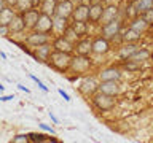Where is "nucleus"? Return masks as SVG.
<instances>
[{
  "label": "nucleus",
  "mask_w": 153,
  "mask_h": 143,
  "mask_svg": "<svg viewBox=\"0 0 153 143\" xmlns=\"http://www.w3.org/2000/svg\"><path fill=\"white\" fill-rule=\"evenodd\" d=\"M124 69L126 70H137V69H140V64H137V62H134V60H124Z\"/></svg>",
  "instance_id": "72a5a7b5"
},
{
  "label": "nucleus",
  "mask_w": 153,
  "mask_h": 143,
  "mask_svg": "<svg viewBox=\"0 0 153 143\" xmlns=\"http://www.w3.org/2000/svg\"><path fill=\"white\" fill-rule=\"evenodd\" d=\"M93 69V60L89 56H81V54H74L70 64V72L75 76H86L89 70Z\"/></svg>",
  "instance_id": "f03ea898"
},
{
  "label": "nucleus",
  "mask_w": 153,
  "mask_h": 143,
  "mask_svg": "<svg viewBox=\"0 0 153 143\" xmlns=\"http://www.w3.org/2000/svg\"><path fill=\"white\" fill-rule=\"evenodd\" d=\"M50 118H51V121H53V122H54V124H59V119H57V118L54 116V114H53V113H51V111H50Z\"/></svg>",
  "instance_id": "37998d69"
},
{
  "label": "nucleus",
  "mask_w": 153,
  "mask_h": 143,
  "mask_svg": "<svg viewBox=\"0 0 153 143\" xmlns=\"http://www.w3.org/2000/svg\"><path fill=\"white\" fill-rule=\"evenodd\" d=\"M129 27L134 29V30H137V32H140V33H143L148 27H150V24L145 21V18H143L142 14H139V16H136L134 19H131V24H129Z\"/></svg>",
  "instance_id": "5701e85b"
},
{
  "label": "nucleus",
  "mask_w": 153,
  "mask_h": 143,
  "mask_svg": "<svg viewBox=\"0 0 153 143\" xmlns=\"http://www.w3.org/2000/svg\"><path fill=\"white\" fill-rule=\"evenodd\" d=\"M110 49H112V46H110V40L105 37H97L93 40V54L96 56H104L107 54V52H110Z\"/></svg>",
  "instance_id": "1a4fd4ad"
},
{
  "label": "nucleus",
  "mask_w": 153,
  "mask_h": 143,
  "mask_svg": "<svg viewBox=\"0 0 153 143\" xmlns=\"http://www.w3.org/2000/svg\"><path fill=\"white\" fill-rule=\"evenodd\" d=\"M70 26V18H64V16H53V33L54 35H62L64 30Z\"/></svg>",
  "instance_id": "f3484780"
},
{
  "label": "nucleus",
  "mask_w": 153,
  "mask_h": 143,
  "mask_svg": "<svg viewBox=\"0 0 153 143\" xmlns=\"http://www.w3.org/2000/svg\"><path fill=\"white\" fill-rule=\"evenodd\" d=\"M3 91H5V86L0 83V94H3Z\"/></svg>",
  "instance_id": "de8ad7c7"
},
{
  "label": "nucleus",
  "mask_w": 153,
  "mask_h": 143,
  "mask_svg": "<svg viewBox=\"0 0 153 143\" xmlns=\"http://www.w3.org/2000/svg\"><path fill=\"white\" fill-rule=\"evenodd\" d=\"M40 8L35 7V8H30L27 10L26 13H22V18H24V24H26V30H33L35 29V24L38 22V18H40Z\"/></svg>",
  "instance_id": "9d476101"
},
{
  "label": "nucleus",
  "mask_w": 153,
  "mask_h": 143,
  "mask_svg": "<svg viewBox=\"0 0 153 143\" xmlns=\"http://www.w3.org/2000/svg\"><path fill=\"white\" fill-rule=\"evenodd\" d=\"M10 30H11V35H19L26 30V24H24V18H22V13H16L14 18L11 19V22L8 24Z\"/></svg>",
  "instance_id": "aec40b11"
},
{
  "label": "nucleus",
  "mask_w": 153,
  "mask_h": 143,
  "mask_svg": "<svg viewBox=\"0 0 153 143\" xmlns=\"http://www.w3.org/2000/svg\"><path fill=\"white\" fill-rule=\"evenodd\" d=\"M99 76H85L83 80H81V83L78 86V91L81 92V95H85V97H91L93 94H96L99 91Z\"/></svg>",
  "instance_id": "39448f33"
},
{
  "label": "nucleus",
  "mask_w": 153,
  "mask_h": 143,
  "mask_svg": "<svg viewBox=\"0 0 153 143\" xmlns=\"http://www.w3.org/2000/svg\"><path fill=\"white\" fill-rule=\"evenodd\" d=\"M13 143H27L30 142V137H29V133H19V135H14L11 138Z\"/></svg>",
  "instance_id": "2f4dec72"
},
{
  "label": "nucleus",
  "mask_w": 153,
  "mask_h": 143,
  "mask_svg": "<svg viewBox=\"0 0 153 143\" xmlns=\"http://www.w3.org/2000/svg\"><path fill=\"white\" fill-rule=\"evenodd\" d=\"M126 16H128L129 19H134V18H136V16H139L137 10H136V7H134L132 3H131V5H129V7L126 8Z\"/></svg>",
  "instance_id": "f704fd0d"
},
{
  "label": "nucleus",
  "mask_w": 153,
  "mask_h": 143,
  "mask_svg": "<svg viewBox=\"0 0 153 143\" xmlns=\"http://www.w3.org/2000/svg\"><path fill=\"white\" fill-rule=\"evenodd\" d=\"M139 48H140V46H139L137 43H121V46L118 48L117 56H118L121 60H128L129 57H131L134 52L139 49Z\"/></svg>",
  "instance_id": "6ab92c4d"
},
{
  "label": "nucleus",
  "mask_w": 153,
  "mask_h": 143,
  "mask_svg": "<svg viewBox=\"0 0 153 143\" xmlns=\"http://www.w3.org/2000/svg\"><path fill=\"white\" fill-rule=\"evenodd\" d=\"M99 91L104 94H108V95H117L120 94V81H100L99 83Z\"/></svg>",
  "instance_id": "412c9836"
},
{
  "label": "nucleus",
  "mask_w": 153,
  "mask_h": 143,
  "mask_svg": "<svg viewBox=\"0 0 153 143\" xmlns=\"http://www.w3.org/2000/svg\"><path fill=\"white\" fill-rule=\"evenodd\" d=\"M13 99H16L13 94H10V95H2V94H0V103H3V102H10V100H13Z\"/></svg>",
  "instance_id": "ea45409f"
},
{
  "label": "nucleus",
  "mask_w": 153,
  "mask_h": 143,
  "mask_svg": "<svg viewBox=\"0 0 153 143\" xmlns=\"http://www.w3.org/2000/svg\"><path fill=\"white\" fill-rule=\"evenodd\" d=\"M72 21H81V22H88L89 21V3H76L74 14H72Z\"/></svg>",
  "instance_id": "9b49d317"
},
{
  "label": "nucleus",
  "mask_w": 153,
  "mask_h": 143,
  "mask_svg": "<svg viewBox=\"0 0 153 143\" xmlns=\"http://www.w3.org/2000/svg\"><path fill=\"white\" fill-rule=\"evenodd\" d=\"M18 11L11 7H7L3 10L2 13H0V24H3V26H8L10 22H11V19L14 18V14H16Z\"/></svg>",
  "instance_id": "bb28decb"
},
{
  "label": "nucleus",
  "mask_w": 153,
  "mask_h": 143,
  "mask_svg": "<svg viewBox=\"0 0 153 143\" xmlns=\"http://www.w3.org/2000/svg\"><path fill=\"white\" fill-rule=\"evenodd\" d=\"M57 92H59V95H61V97H62V99L65 100V102H70V100H72V99H70V95L67 94V92H65L64 89H61V88H59V89H57Z\"/></svg>",
  "instance_id": "58836bf2"
},
{
  "label": "nucleus",
  "mask_w": 153,
  "mask_h": 143,
  "mask_svg": "<svg viewBox=\"0 0 153 143\" xmlns=\"http://www.w3.org/2000/svg\"><path fill=\"white\" fill-rule=\"evenodd\" d=\"M142 16L145 18V21H147V22L152 26V24H153V8H150L148 11H145V13L142 14Z\"/></svg>",
  "instance_id": "4c0bfd02"
},
{
  "label": "nucleus",
  "mask_w": 153,
  "mask_h": 143,
  "mask_svg": "<svg viewBox=\"0 0 153 143\" xmlns=\"http://www.w3.org/2000/svg\"><path fill=\"white\" fill-rule=\"evenodd\" d=\"M0 57H2V59H3V60H7V59H8V57H7V54H5V52H3V51H0Z\"/></svg>",
  "instance_id": "49530a36"
},
{
  "label": "nucleus",
  "mask_w": 153,
  "mask_h": 143,
  "mask_svg": "<svg viewBox=\"0 0 153 143\" xmlns=\"http://www.w3.org/2000/svg\"><path fill=\"white\" fill-rule=\"evenodd\" d=\"M32 2H33V7H40L42 0H32Z\"/></svg>",
  "instance_id": "a18cd8bd"
},
{
  "label": "nucleus",
  "mask_w": 153,
  "mask_h": 143,
  "mask_svg": "<svg viewBox=\"0 0 153 143\" xmlns=\"http://www.w3.org/2000/svg\"><path fill=\"white\" fill-rule=\"evenodd\" d=\"M62 35H64V37H65V38H67V40H69V41H72V43H74V45H75V43H76V41L80 40L78 33L75 32V29H74V27H72V24H70V26H69V27L65 29V30H64V33H62Z\"/></svg>",
  "instance_id": "7c9ffc66"
},
{
  "label": "nucleus",
  "mask_w": 153,
  "mask_h": 143,
  "mask_svg": "<svg viewBox=\"0 0 153 143\" xmlns=\"http://www.w3.org/2000/svg\"><path fill=\"white\" fill-rule=\"evenodd\" d=\"M104 8H105V3L102 0H100V2L89 3V21H91V24H99L100 22Z\"/></svg>",
  "instance_id": "f8f14e48"
},
{
  "label": "nucleus",
  "mask_w": 153,
  "mask_h": 143,
  "mask_svg": "<svg viewBox=\"0 0 153 143\" xmlns=\"http://www.w3.org/2000/svg\"><path fill=\"white\" fill-rule=\"evenodd\" d=\"M33 52H35V62H40V64H46L50 62V56L53 52V45L51 43H45V45L35 46L32 48Z\"/></svg>",
  "instance_id": "0eeeda50"
},
{
  "label": "nucleus",
  "mask_w": 153,
  "mask_h": 143,
  "mask_svg": "<svg viewBox=\"0 0 153 143\" xmlns=\"http://www.w3.org/2000/svg\"><path fill=\"white\" fill-rule=\"evenodd\" d=\"M120 18V8L117 7L115 3H110V5H105V8H104V13H102V18H100V26L105 22H110V21H113V19H117Z\"/></svg>",
  "instance_id": "a211bd4d"
},
{
  "label": "nucleus",
  "mask_w": 153,
  "mask_h": 143,
  "mask_svg": "<svg viewBox=\"0 0 153 143\" xmlns=\"http://www.w3.org/2000/svg\"><path fill=\"white\" fill-rule=\"evenodd\" d=\"M97 76L100 81H120L123 75H121V70L117 69V67H107V69L100 70Z\"/></svg>",
  "instance_id": "ddd939ff"
},
{
  "label": "nucleus",
  "mask_w": 153,
  "mask_h": 143,
  "mask_svg": "<svg viewBox=\"0 0 153 143\" xmlns=\"http://www.w3.org/2000/svg\"><path fill=\"white\" fill-rule=\"evenodd\" d=\"M26 43L30 48L45 45V43H51V33H45V32H38V30H29L26 35Z\"/></svg>",
  "instance_id": "423d86ee"
},
{
  "label": "nucleus",
  "mask_w": 153,
  "mask_h": 143,
  "mask_svg": "<svg viewBox=\"0 0 153 143\" xmlns=\"http://www.w3.org/2000/svg\"><path fill=\"white\" fill-rule=\"evenodd\" d=\"M30 8H35L32 0H16V7H14V10H16L18 13H26L27 10H30Z\"/></svg>",
  "instance_id": "c756f323"
},
{
  "label": "nucleus",
  "mask_w": 153,
  "mask_h": 143,
  "mask_svg": "<svg viewBox=\"0 0 153 143\" xmlns=\"http://www.w3.org/2000/svg\"><path fill=\"white\" fill-rule=\"evenodd\" d=\"M11 35V30H10L8 26H3V24H0V37L2 38H8Z\"/></svg>",
  "instance_id": "e433bc0d"
},
{
  "label": "nucleus",
  "mask_w": 153,
  "mask_h": 143,
  "mask_svg": "<svg viewBox=\"0 0 153 143\" xmlns=\"http://www.w3.org/2000/svg\"><path fill=\"white\" fill-rule=\"evenodd\" d=\"M16 88H18L19 91H22V92H26V94H30V89L26 88L24 84H16Z\"/></svg>",
  "instance_id": "a19ab883"
},
{
  "label": "nucleus",
  "mask_w": 153,
  "mask_h": 143,
  "mask_svg": "<svg viewBox=\"0 0 153 143\" xmlns=\"http://www.w3.org/2000/svg\"><path fill=\"white\" fill-rule=\"evenodd\" d=\"M75 10L74 0H59L56 7V14L57 16H64V18H72Z\"/></svg>",
  "instance_id": "2eb2a0df"
},
{
  "label": "nucleus",
  "mask_w": 153,
  "mask_h": 143,
  "mask_svg": "<svg viewBox=\"0 0 153 143\" xmlns=\"http://www.w3.org/2000/svg\"><path fill=\"white\" fill-rule=\"evenodd\" d=\"M132 5L136 7L139 14H143L145 11H148L150 8H153V0H134Z\"/></svg>",
  "instance_id": "cd10ccee"
},
{
  "label": "nucleus",
  "mask_w": 153,
  "mask_h": 143,
  "mask_svg": "<svg viewBox=\"0 0 153 143\" xmlns=\"http://www.w3.org/2000/svg\"><path fill=\"white\" fill-rule=\"evenodd\" d=\"M57 2H59V0H43L38 8H40V11H42V13L50 14V16H54V14H56Z\"/></svg>",
  "instance_id": "393cba45"
},
{
  "label": "nucleus",
  "mask_w": 153,
  "mask_h": 143,
  "mask_svg": "<svg viewBox=\"0 0 153 143\" xmlns=\"http://www.w3.org/2000/svg\"><path fill=\"white\" fill-rule=\"evenodd\" d=\"M38 127H40L43 132L50 133V135H56V130H54V129H53L51 126H48V124H45V122H38Z\"/></svg>",
  "instance_id": "c9c22d12"
},
{
  "label": "nucleus",
  "mask_w": 153,
  "mask_h": 143,
  "mask_svg": "<svg viewBox=\"0 0 153 143\" xmlns=\"http://www.w3.org/2000/svg\"><path fill=\"white\" fill-rule=\"evenodd\" d=\"M120 35H121V43H137L139 40H140L142 33L134 30V29H131V27H128V29H124V30H121Z\"/></svg>",
  "instance_id": "4be33fe9"
},
{
  "label": "nucleus",
  "mask_w": 153,
  "mask_h": 143,
  "mask_svg": "<svg viewBox=\"0 0 153 143\" xmlns=\"http://www.w3.org/2000/svg\"><path fill=\"white\" fill-rule=\"evenodd\" d=\"M42 2H43V0H42Z\"/></svg>",
  "instance_id": "09e8293b"
},
{
  "label": "nucleus",
  "mask_w": 153,
  "mask_h": 143,
  "mask_svg": "<svg viewBox=\"0 0 153 143\" xmlns=\"http://www.w3.org/2000/svg\"><path fill=\"white\" fill-rule=\"evenodd\" d=\"M29 137H30V142L32 143H59V140L53 135V137H48L45 133H37V132H30L29 133Z\"/></svg>",
  "instance_id": "b1692460"
},
{
  "label": "nucleus",
  "mask_w": 153,
  "mask_h": 143,
  "mask_svg": "<svg viewBox=\"0 0 153 143\" xmlns=\"http://www.w3.org/2000/svg\"><path fill=\"white\" fill-rule=\"evenodd\" d=\"M91 103L99 111H110L117 105V99H115V95H108V94H104L100 91H97L96 94L91 95Z\"/></svg>",
  "instance_id": "7ed1b4c3"
},
{
  "label": "nucleus",
  "mask_w": 153,
  "mask_h": 143,
  "mask_svg": "<svg viewBox=\"0 0 153 143\" xmlns=\"http://www.w3.org/2000/svg\"><path fill=\"white\" fill-rule=\"evenodd\" d=\"M72 52H64V51H56L53 49L51 56H50V62L48 65L51 69H54L57 73H67L70 70V64H72Z\"/></svg>",
  "instance_id": "f257e3e1"
},
{
  "label": "nucleus",
  "mask_w": 153,
  "mask_h": 143,
  "mask_svg": "<svg viewBox=\"0 0 153 143\" xmlns=\"http://www.w3.org/2000/svg\"><path fill=\"white\" fill-rule=\"evenodd\" d=\"M53 45V49L56 51H64V52H72L74 54L75 52V45L72 41H69L64 35H56L54 38H53L51 41Z\"/></svg>",
  "instance_id": "6e6552de"
},
{
  "label": "nucleus",
  "mask_w": 153,
  "mask_h": 143,
  "mask_svg": "<svg viewBox=\"0 0 153 143\" xmlns=\"http://www.w3.org/2000/svg\"><path fill=\"white\" fill-rule=\"evenodd\" d=\"M123 30V21L121 18H117L110 22H105L100 26V35L108 38V40H115L117 37H120V33Z\"/></svg>",
  "instance_id": "20e7f679"
},
{
  "label": "nucleus",
  "mask_w": 153,
  "mask_h": 143,
  "mask_svg": "<svg viewBox=\"0 0 153 143\" xmlns=\"http://www.w3.org/2000/svg\"><path fill=\"white\" fill-rule=\"evenodd\" d=\"M72 27L75 29V32L78 33V37L80 38H83L88 35V32H89V27H88V22H81V21H72Z\"/></svg>",
  "instance_id": "c85d7f7f"
},
{
  "label": "nucleus",
  "mask_w": 153,
  "mask_h": 143,
  "mask_svg": "<svg viewBox=\"0 0 153 143\" xmlns=\"http://www.w3.org/2000/svg\"><path fill=\"white\" fill-rule=\"evenodd\" d=\"M75 54H81V56H91L93 54V40L88 37L80 38L75 43Z\"/></svg>",
  "instance_id": "4468645a"
},
{
  "label": "nucleus",
  "mask_w": 153,
  "mask_h": 143,
  "mask_svg": "<svg viewBox=\"0 0 153 143\" xmlns=\"http://www.w3.org/2000/svg\"><path fill=\"white\" fill-rule=\"evenodd\" d=\"M33 30L45 32V33H53V16L42 13L40 18H38V22L35 24V29H33Z\"/></svg>",
  "instance_id": "dca6fc26"
},
{
  "label": "nucleus",
  "mask_w": 153,
  "mask_h": 143,
  "mask_svg": "<svg viewBox=\"0 0 153 143\" xmlns=\"http://www.w3.org/2000/svg\"><path fill=\"white\" fill-rule=\"evenodd\" d=\"M7 7H8V5H7V0H0V13H2Z\"/></svg>",
  "instance_id": "79ce46f5"
},
{
  "label": "nucleus",
  "mask_w": 153,
  "mask_h": 143,
  "mask_svg": "<svg viewBox=\"0 0 153 143\" xmlns=\"http://www.w3.org/2000/svg\"><path fill=\"white\" fill-rule=\"evenodd\" d=\"M150 56H152V52L148 49H145V48H139V49L134 52L128 60H134V62H137V64H142V62H145V60L150 59Z\"/></svg>",
  "instance_id": "a878e982"
},
{
  "label": "nucleus",
  "mask_w": 153,
  "mask_h": 143,
  "mask_svg": "<svg viewBox=\"0 0 153 143\" xmlns=\"http://www.w3.org/2000/svg\"><path fill=\"white\" fill-rule=\"evenodd\" d=\"M27 76H29V78H30V80L33 81V83H35V84L38 86V88H40V89L43 91V92H48V91H50V89H48V88H46V86H45V84H43V81H40V80H38V78H37V76H35V75H32V73H29Z\"/></svg>",
  "instance_id": "473e14b6"
},
{
  "label": "nucleus",
  "mask_w": 153,
  "mask_h": 143,
  "mask_svg": "<svg viewBox=\"0 0 153 143\" xmlns=\"http://www.w3.org/2000/svg\"><path fill=\"white\" fill-rule=\"evenodd\" d=\"M7 5H8V7H11V8H14V7H16V0H7Z\"/></svg>",
  "instance_id": "c03bdc74"
}]
</instances>
